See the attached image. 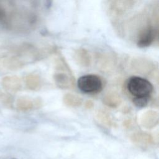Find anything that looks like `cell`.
Masks as SVG:
<instances>
[{"label":"cell","mask_w":159,"mask_h":159,"mask_svg":"<svg viewBox=\"0 0 159 159\" xmlns=\"http://www.w3.org/2000/svg\"><path fill=\"white\" fill-rule=\"evenodd\" d=\"M0 100L7 107H10L12 105V97L6 93H2L0 94Z\"/></svg>","instance_id":"cell-19"},{"label":"cell","mask_w":159,"mask_h":159,"mask_svg":"<svg viewBox=\"0 0 159 159\" xmlns=\"http://www.w3.org/2000/svg\"><path fill=\"white\" fill-rule=\"evenodd\" d=\"M8 15V7L4 2L0 1V25L5 26Z\"/></svg>","instance_id":"cell-17"},{"label":"cell","mask_w":159,"mask_h":159,"mask_svg":"<svg viewBox=\"0 0 159 159\" xmlns=\"http://www.w3.org/2000/svg\"><path fill=\"white\" fill-rule=\"evenodd\" d=\"M149 100L150 98H133V103L138 107H143L148 104Z\"/></svg>","instance_id":"cell-18"},{"label":"cell","mask_w":159,"mask_h":159,"mask_svg":"<svg viewBox=\"0 0 159 159\" xmlns=\"http://www.w3.org/2000/svg\"><path fill=\"white\" fill-rule=\"evenodd\" d=\"M75 61L82 67H88L91 65V57L88 51L83 48L76 49L73 53Z\"/></svg>","instance_id":"cell-10"},{"label":"cell","mask_w":159,"mask_h":159,"mask_svg":"<svg viewBox=\"0 0 159 159\" xmlns=\"http://www.w3.org/2000/svg\"><path fill=\"white\" fill-rule=\"evenodd\" d=\"M6 68L10 70H17L22 68L25 65V62L17 55H11L4 59L3 61Z\"/></svg>","instance_id":"cell-14"},{"label":"cell","mask_w":159,"mask_h":159,"mask_svg":"<svg viewBox=\"0 0 159 159\" xmlns=\"http://www.w3.org/2000/svg\"><path fill=\"white\" fill-rule=\"evenodd\" d=\"M102 101L105 105L112 108L118 107L122 102V99L119 94L113 91L107 92L104 96Z\"/></svg>","instance_id":"cell-13"},{"label":"cell","mask_w":159,"mask_h":159,"mask_svg":"<svg viewBox=\"0 0 159 159\" xmlns=\"http://www.w3.org/2000/svg\"><path fill=\"white\" fill-rule=\"evenodd\" d=\"M24 83L26 87L31 91H37L42 86V80L40 76L35 73H30L25 76Z\"/></svg>","instance_id":"cell-12"},{"label":"cell","mask_w":159,"mask_h":159,"mask_svg":"<svg viewBox=\"0 0 159 159\" xmlns=\"http://www.w3.org/2000/svg\"><path fill=\"white\" fill-rule=\"evenodd\" d=\"M134 1H112L109 2V13L115 17L122 16L127 11L131 9L135 4Z\"/></svg>","instance_id":"cell-6"},{"label":"cell","mask_w":159,"mask_h":159,"mask_svg":"<svg viewBox=\"0 0 159 159\" xmlns=\"http://www.w3.org/2000/svg\"><path fill=\"white\" fill-rule=\"evenodd\" d=\"M96 118L102 124L107 126L112 127L115 125V123L109 113L103 110H99L96 113Z\"/></svg>","instance_id":"cell-16"},{"label":"cell","mask_w":159,"mask_h":159,"mask_svg":"<svg viewBox=\"0 0 159 159\" xmlns=\"http://www.w3.org/2000/svg\"><path fill=\"white\" fill-rule=\"evenodd\" d=\"M94 106V103L91 100H88L87 101H86L85 104H84V107L88 109H91Z\"/></svg>","instance_id":"cell-20"},{"label":"cell","mask_w":159,"mask_h":159,"mask_svg":"<svg viewBox=\"0 0 159 159\" xmlns=\"http://www.w3.org/2000/svg\"><path fill=\"white\" fill-rule=\"evenodd\" d=\"M131 140L135 144L142 146H148L154 142L153 137L147 133L137 132L133 134L131 136Z\"/></svg>","instance_id":"cell-11"},{"label":"cell","mask_w":159,"mask_h":159,"mask_svg":"<svg viewBox=\"0 0 159 159\" xmlns=\"http://www.w3.org/2000/svg\"><path fill=\"white\" fill-rule=\"evenodd\" d=\"M158 25L150 22L142 27L137 36V45L141 48L151 45L158 37Z\"/></svg>","instance_id":"cell-5"},{"label":"cell","mask_w":159,"mask_h":159,"mask_svg":"<svg viewBox=\"0 0 159 159\" xmlns=\"http://www.w3.org/2000/svg\"><path fill=\"white\" fill-rule=\"evenodd\" d=\"M42 104V101L40 98L20 97L16 101V107L20 111L27 112L40 108Z\"/></svg>","instance_id":"cell-7"},{"label":"cell","mask_w":159,"mask_h":159,"mask_svg":"<svg viewBox=\"0 0 159 159\" xmlns=\"http://www.w3.org/2000/svg\"><path fill=\"white\" fill-rule=\"evenodd\" d=\"M53 80L56 86L60 89H71L75 86V78L63 57L57 59Z\"/></svg>","instance_id":"cell-2"},{"label":"cell","mask_w":159,"mask_h":159,"mask_svg":"<svg viewBox=\"0 0 159 159\" xmlns=\"http://www.w3.org/2000/svg\"><path fill=\"white\" fill-rule=\"evenodd\" d=\"M2 86L5 90L11 93H16L20 90L22 82L17 76H6L2 79Z\"/></svg>","instance_id":"cell-9"},{"label":"cell","mask_w":159,"mask_h":159,"mask_svg":"<svg viewBox=\"0 0 159 159\" xmlns=\"http://www.w3.org/2000/svg\"><path fill=\"white\" fill-rule=\"evenodd\" d=\"M79 89L86 94H96L103 88V83L99 76L93 74L81 76L77 81Z\"/></svg>","instance_id":"cell-4"},{"label":"cell","mask_w":159,"mask_h":159,"mask_svg":"<svg viewBox=\"0 0 159 159\" xmlns=\"http://www.w3.org/2000/svg\"><path fill=\"white\" fill-rule=\"evenodd\" d=\"M126 88L134 98H150L153 89L152 84L148 80L136 76L128 79Z\"/></svg>","instance_id":"cell-3"},{"label":"cell","mask_w":159,"mask_h":159,"mask_svg":"<svg viewBox=\"0 0 159 159\" xmlns=\"http://www.w3.org/2000/svg\"><path fill=\"white\" fill-rule=\"evenodd\" d=\"M4 27L18 32H26L35 28L38 15L33 9L16 4H11Z\"/></svg>","instance_id":"cell-1"},{"label":"cell","mask_w":159,"mask_h":159,"mask_svg":"<svg viewBox=\"0 0 159 159\" xmlns=\"http://www.w3.org/2000/svg\"><path fill=\"white\" fill-rule=\"evenodd\" d=\"M63 103L70 107H76L81 105L83 102L82 98L78 95L73 93H66L63 97Z\"/></svg>","instance_id":"cell-15"},{"label":"cell","mask_w":159,"mask_h":159,"mask_svg":"<svg viewBox=\"0 0 159 159\" xmlns=\"http://www.w3.org/2000/svg\"><path fill=\"white\" fill-rule=\"evenodd\" d=\"M140 124L145 128L152 129L158 124V113L154 110H148L142 114Z\"/></svg>","instance_id":"cell-8"}]
</instances>
